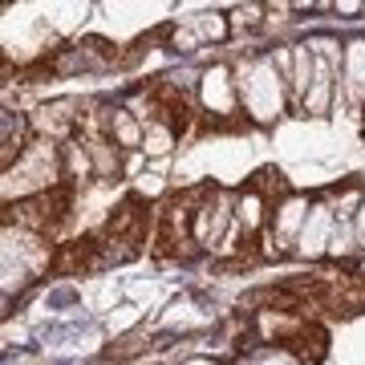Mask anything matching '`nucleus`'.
Instances as JSON below:
<instances>
[{"instance_id": "f257e3e1", "label": "nucleus", "mask_w": 365, "mask_h": 365, "mask_svg": "<svg viewBox=\"0 0 365 365\" xmlns=\"http://www.w3.org/2000/svg\"><path fill=\"white\" fill-rule=\"evenodd\" d=\"M57 182H66L61 150L53 143H45V138H37L13 167L4 170V199L13 203V195H16V203H21V199L41 195V191H53Z\"/></svg>"}, {"instance_id": "f03ea898", "label": "nucleus", "mask_w": 365, "mask_h": 365, "mask_svg": "<svg viewBox=\"0 0 365 365\" xmlns=\"http://www.w3.org/2000/svg\"><path fill=\"white\" fill-rule=\"evenodd\" d=\"M240 102H244V110H248L256 122H272V118H280V110H284V78L276 73V66L268 61V57H260V61H252V66L240 69Z\"/></svg>"}, {"instance_id": "7ed1b4c3", "label": "nucleus", "mask_w": 365, "mask_h": 365, "mask_svg": "<svg viewBox=\"0 0 365 365\" xmlns=\"http://www.w3.org/2000/svg\"><path fill=\"white\" fill-rule=\"evenodd\" d=\"M69 199H73V187L69 182H57L53 191H41L33 199H21V203H9V227H21V232H33L41 240H49L69 215Z\"/></svg>"}, {"instance_id": "20e7f679", "label": "nucleus", "mask_w": 365, "mask_h": 365, "mask_svg": "<svg viewBox=\"0 0 365 365\" xmlns=\"http://www.w3.org/2000/svg\"><path fill=\"white\" fill-rule=\"evenodd\" d=\"M333 232H337V211L325 207V203L309 207V220H304V227H300V235H297L300 252H304V256H321V252H329Z\"/></svg>"}, {"instance_id": "39448f33", "label": "nucleus", "mask_w": 365, "mask_h": 365, "mask_svg": "<svg viewBox=\"0 0 365 365\" xmlns=\"http://www.w3.org/2000/svg\"><path fill=\"white\" fill-rule=\"evenodd\" d=\"M235 102H240V86L232 81V69L215 66L203 78V106H207L215 118H227L235 110Z\"/></svg>"}, {"instance_id": "423d86ee", "label": "nucleus", "mask_w": 365, "mask_h": 365, "mask_svg": "<svg viewBox=\"0 0 365 365\" xmlns=\"http://www.w3.org/2000/svg\"><path fill=\"white\" fill-rule=\"evenodd\" d=\"M341 90H345V98H349L353 106L365 102V37H357V41H349V45H345L337 93H341Z\"/></svg>"}, {"instance_id": "0eeeda50", "label": "nucleus", "mask_w": 365, "mask_h": 365, "mask_svg": "<svg viewBox=\"0 0 365 365\" xmlns=\"http://www.w3.org/2000/svg\"><path fill=\"white\" fill-rule=\"evenodd\" d=\"M337 61H325V57H317V69H313V86H309V93L300 98L304 102V114H325L329 98H333V73H337Z\"/></svg>"}, {"instance_id": "6e6552de", "label": "nucleus", "mask_w": 365, "mask_h": 365, "mask_svg": "<svg viewBox=\"0 0 365 365\" xmlns=\"http://www.w3.org/2000/svg\"><path fill=\"white\" fill-rule=\"evenodd\" d=\"M29 118L25 114H4V170L29 150Z\"/></svg>"}, {"instance_id": "1a4fd4ad", "label": "nucleus", "mask_w": 365, "mask_h": 365, "mask_svg": "<svg viewBox=\"0 0 365 365\" xmlns=\"http://www.w3.org/2000/svg\"><path fill=\"white\" fill-rule=\"evenodd\" d=\"M175 146V130L163 122H143V150L146 155H167Z\"/></svg>"}, {"instance_id": "9d476101", "label": "nucleus", "mask_w": 365, "mask_h": 365, "mask_svg": "<svg viewBox=\"0 0 365 365\" xmlns=\"http://www.w3.org/2000/svg\"><path fill=\"white\" fill-rule=\"evenodd\" d=\"M235 365H304V361H297V357H292V353H284V349H260V353L240 357Z\"/></svg>"}, {"instance_id": "9b49d317", "label": "nucleus", "mask_w": 365, "mask_h": 365, "mask_svg": "<svg viewBox=\"0 0 365 365\" xmlns=\"http://www.w3.org/2000/svg\"><path fill=\"white\" fill-rule=\"evenodd\" d=\"M191 29H195V37H203V41H220V37H227V21L223 16H199V21H191Z\"/></svg>"}, {"instance_id": "f8f14e48", "label": "nucleus", "mask_w": 365, "mask_h": 365, "mask_svg": "<svg viewBox=\"0 0 365 365\" xmlns=\"http://www.w3.org/2000/svg\"><path fill=\"white\" fill-rule=\"evenodd\" d=\"M357 244H361V248H365V207L357 211Z\"/></svg>"}, {"instance_id": "ddd939ff", "label": "nucleus", "mask_w": 365, "mask_h": 365, "mask_svg": "<svg viewBox=\"0 0 365 365\" xmlns=\"http://www.w3.org/2000/svg\"><path fill=\"white\" fill-rule=\"evenodd\" d=\"M182 365H220V361H211V357H187Z\"/></svg>"}]
</instances>
